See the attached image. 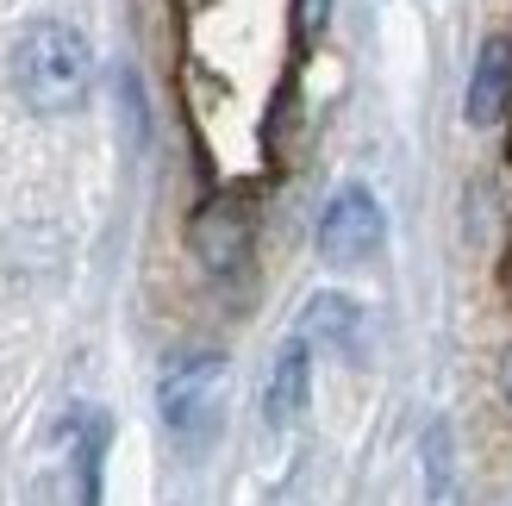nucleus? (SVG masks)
<instances>
[{
	"label": "nucleus",
	"instance_id": "nucleus-1",
	"mask_svg": "<svg viewBox=\"0 0 512 506\" xmlns=\"http://www.w3.org/2000/svg\"><path fill=\"white\" fill-rule=\"evenodd\" d=\"M88 82H94V50L88 38L63 19H32L13 44V88L32 113L57 119V113H75L88 100Z\"/></svg>",
	"mask_w": 512,
	"mask_h": 506
},
{
	"label": "nucleus",
	"instance_id": "nucleus-2",
	"mask_svg": "<svg viewBox=\"0 0 512 506\" xmlns=\"http://www.w3.org/2000/svg\"><path fill=\"white\" fill-rule=\"evenodd\" d=\"M219 400H225V357H188V363H175L157 388L163 425L188 444H200L219 425Z\"/></svg>",
	"mask_w": 512,
	"mask_h": 506
},
{
	"label": "nucleus",
	"instance_id": "nucleus-3",
	"mask_svg": "<svg viewBox=\"0 0 512 506\" xmlns=\"http://www.w3.org/2000/svg\"><path fill=\"white\" fill-rule=\"evenodd\" d=\"M188 244H194L200 269L238 275L250 263V244H256V207H250V194H213L207 207L194 213Z\"/></svg>",
	"mask_w": 512,
	"mask_h": 506
},
{
	"label": "nucleus",
	"instance_id": "nucleus-4",
	"mask_svg": "<svg viewBox=\"0 0 512 506\" xmlns=\"http://www.w3.org/2000/svg\"><path fill=\"white\" fill-rule=\"evenodd\" d=\"M375 244H381V207H375V194L369 188H338L331 194V207L319 219V257L325 263H363L375 257Z\"/></svg>",
	"mask_w": 512,
	"mask_h": 506
},
{
	"label": "nucleus",
	"instance_id": "nucleus-5",
	"mask_svg": "<svg viewBox=\"0 0 512 506\" xmlns=\"http://www.w3.org/2000/svg\"><path fill=\"white\" fill-rule=\"evenodd\" d=\"M506 107H512V38H488L475 57L463 113H469V125H494Z\"/></svg>",
	"mask_w": 512,
	"mask_h": 506
},
{
	"label": "nucleus",
	"instance_id": "nucleus-6",
	"mask_svg": "<svg viewBox=\"0 0 512 506\" xmlns=\"http://www.w3.org/2000/svg\"><path fill=\"white\" fill-rule=\"evenodd\" d=\"M306 388H313V369H306V338H288L281 344V357L269 369V388H263V419L275 432H288V425L306 413Z\"/></svg>",
	"mask_w": 512,
	"mask_h": 506
},
{
	"label": "nucleus",
	"instance_id": "nucleus-7",
	"mask_svg": "<svg viewBox=\"0 0 512 506\" xmlns=\"http://www.w3.org/2000/svg\"><path fill=\"white\" fill-rule=\"evenodd\" d=\"M300 338H319V344L350 350V338H356V307H350L344 294H319L313 307H306V332Z\"/></svg>",
	"mask_w": 512,
	"mask_h": 506
},
{
	"label": "nucleus",
	"instance_id": "nucleus-8",
	"mask_svg": "<svg viewBox=\"0 0 512 506\" xmlns=\"http://www.w3.org/2000/svg\"><path fill=\"white\" fill-rule=\"evenodd\" d=\"M425 488H431V506H456V469H450V425H431V432H425Z\"/></svg>",
	"mask_w": 512,
	"mask_h": 506
},
{
	"label": "nucleus",
	"instance_id": "nucleus-9",
	"mask_svg": "<svg viewBox=\"0 0 512 506\" xmlns=\"http://www.w3.org/2000/svg\"><path fill=\"white\" fill-rule=\"evenodd\" d=\"M100 457H107V419L88 413L82 450H75V482H82V506H100Z\"/></svg>",
	"mask_w": 512,
	"mask_h": 506
},
{
	"label": "nucleus",
	"instance_id": "nucleus-10",
	"mask_svg": "<svg viewBox=\"0 0 512 506\" xmlns=\"http://www.w3.org/2000/svg\"><path fill=\"white\" fill-rule=\"evenodd\" d=\"M325 19H331V0H294V25H300V38H319V32H325Z\"/></svg>",
	"mask_w": 512,
	"mask_h": 506
},
{
	"label": "nucleus",
	"instance_id": "nucleus-11",
	"mask_svg": "<svg viewBox=\"0 0 512 506\" xmlns=\"http://www.w3.org/2000/svg\"><path fill=\"white\" fill-rule=\"evenodd\" d=\"M500 388H506V400H512V350H506V363H500Z\"/></svg>",
	"mask_w": 512,
	"mask_h": 506
}]
</instances>
